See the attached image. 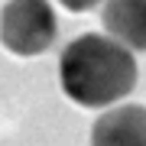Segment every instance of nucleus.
Returning <instances> with one entry per match:
<instances>
[{
	"label": "nucleus",
	"mask_w": 146,
	"mask_h": 146,
	"mask_svg": "<svg viewBox=\"0 0 146 146\" xmlns=\"http://www.w3.org/2000/svg\"><path fill=\"white\" fill-rule=\"evenodd\" d=\"M91 146H146V107L114 104L91 127Z\"/></svg>",
	"instance_id": "obj_3"
},
{
	"label": "nucleus",
	"mask_w": 146,
	"mask_h": 146,
	"mask_svg": "<svg viewBox=\"0 0 146 146\" xmlns=\"http://www.w3.org/2000/svg\"><path fill=\"white\" fill-rule=\"evenodd\" d=\"M62 7H68V10H75V13H84V10H94L98 3H104V0H58Z\"/></svg>",
	"instance_id": "obj_5"
},
{
	"label": "nucleus",
	"mask_w": 146,
	"mask_h": 146,
	"mask_svg": "<svg viewBox=\"0 0 146 146\" xmlns=\"http://www.w3.org/2000/svg\"><path fill=\"white\" fill-rule=\"evenodd\" d=\"M101 23L130 52H146V0H104Z\"/></svg>",
	"instance_id": "obj_4"
},
{
	"label": "nucleus",
	"mask_w": 146,
	"mask_h": 146,
	"mask_svg": "<svg viewBox=\"0 0 146 146\" xmlns=\"http://www.w3.org/2000/svg\"><path fill=\"white\" fill-rule=\"evenodd\" d=\"M58 20L49 0H7L0 10V42L7 52L33 58L52 49Z\"/></svg>",
	"instance_id": "obj_2"
},
{
	"label": "nucleus",
	"mask_w": 146,
	"mask_h": 146,
	"mask_svg": "<svg viewBox=\"0 0 146 146\" xmlns=\"http://www.w3.org/2000/svg\"><path fill=\"white\" fill-rule=\"evenodd\" d=\"M58 81L78 107H114L136 84V58L107 33H84L62 49Z\"/></svg>",
	"instance_id": "obj_1"
}]
</instances>
